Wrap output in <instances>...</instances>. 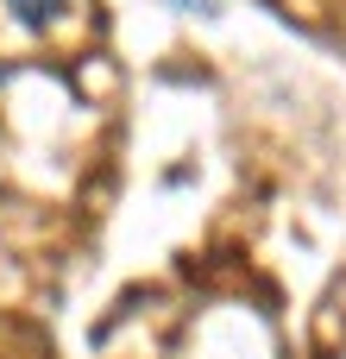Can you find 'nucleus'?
<instances>
[{
	"instance_id": "obj_1",
	"label": "nucleus",
	"mask_w": 346,
	"mask_h": 359,
	"mask_svg": "<svg viewBox=\"0 0 346 359\" xmlns=\"http://www.w3.org/2000/svg\"><path fill=\"white\" fill-rule=\"evenodd\" d=\"M6 13H13L25 32H38V25H50V19L63 13V0H6Z\"/></svg>"
},
{
	"instance_id": "obj_2",
	"label": "nucleus",
	"mask_w": 346,
	"mask_h": 359,
	"mask_svg": "<svg viewBox=\"0 0 346 359\" xmlns=\"http://www.w3.org/2000/svg\"><path fill=\"white\" fill-rule=\"evenodd\" d=\"M164 6H177V13H221V0H164Z\"/></svg>"
}]
</instances>
